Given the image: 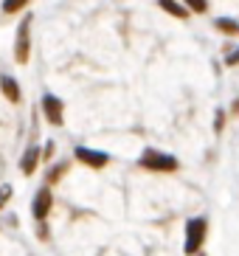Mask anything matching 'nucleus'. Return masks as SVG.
Wrapping results in <instances>:
<instances>
[{"instance_id": "nucleus-1", "label": "nucleus", "mask_w": 239, "mask_h": 256, "mask_svg": "<svg viewBox=\"0 0 239 256\" xmlns=\"http://www.w3.org/2000/svg\"><path fill=\"white\" fill-rule=\"evenodd\" d=\"M206 234H208V220L206 217H192L186 222V254H197L206 245Z\"/></svg>"}, {"instance_id": "nucleus-2", "label": "nucleus", "mask_w": 239, "mask_h": 256, "mask_svg": "<svg viewBox=\"0 0 239 256\" xmlns=\"http://www.w3.org/2000/svg\"><path fill=\"white\" fill-rule=\"evenodd\" d=\"M141 166L150 169V172H174L178 169V158L169 155V152H158V150H146L141 155Z\"/></svg>"}, {"instance_id": "nucleus-3", "label": "nucleus", "mask_w": 239, "mask_h": 256, "mask_svg": "<svg viewBox=\"0 0 239 256\" xmlns=\"http://www.w3.org/2000/svg\"><path fill=\"white\" fill-rule=\"evenodd\" d=\"M31 20L34 17L26 14L20 20V26H17V40H14V60L20 62V65H26L28 62V54H31Z\"/></svg>"}, {"instance_id": "nucleus-4", "label": "nucleus", "mask_w": 239, "mask_h": 256, "mask_svg": "<svg viewBox=\"0 0 239 256\" xmlns=\"http://www.w3.org/2000/svg\"><path fill=\"white\" fill-rule=\"evenodd\" d=\"M76 160H82L84 166H90V169H104L107 164H110V155L102 150H90V146H76L74 150Z\"/></svg>"}, {"instance_id": "nucleus-5", "label": "nucleus", "mask_w": 239, "mask_h": 256, "mask_svg": "<svg viewBox=\"0 0 239 256\" xmlns=\"http://www.w3.org/2000/svg\"><path fill=\"white\" fill-rule=\"evenodd\" d=\"M51 208H54V194H51L48 186H42L37 194H34V200H31V214H34V220L42 222V220L51 214Z\"/></svg>"}, {"instance_id": "nucleus-6", "label": "nucleus", "mask_w": 239, "mask_h": 256, "mask_svg": "<svg viewBox=\"0 0 239 256\" xmlns=\"http://www.w3.org/2000/svg\"><path fill=\"white\" fill-rule=\"evenodd\" d=\"M40 107H42V116H45L48 124H62V113H65V107H62L60 96H54V93H42Z\"/></svg>"}, {"instance_id": "nucleus-7", "label": "nucleus", "mask_w": 239, "mask_h": 256, "mask_svg": "<svg viewBox=\"0 0 239 256\" xmlns=\"http://www.w3.org/2000/svg\"><path fill=\"white\" fill-rule=\"evenodd\" d=\"M40 158H42V150H40V144H31L28 150L22 152V158H20V169H22V174H34V172H37Z\"/></svg>"}, {"instance_id": "nucleus-8", "label": "nucleus", "mask_w": 239, "mask_h": 256, "mask_svg": "<svg viewBox=\"0 0 239 256\" xmlns=\"http://www.w3.org/2000/svg\"><path fill=\"white\" fill-rule=\"evenodd\" d=\"M0 90H3V96H6L8 102H20V96H22L17 79L14 76H8V74H0Z\"/></svg>"}, {"instance_id": "nucleus-9", "label": "nucleus", "mask_w": 239, "mask_h": 256, "mask_svg": "<svg viewBox=\"0 0 239 256\" xmlns=\"http://www.w3.org/2000/svg\"><path fill=\"white\" fill-rule=\"evenodd\" d=\"M158 6L164 8L166 14H172V17H180V20H186L188 17V12L183 6H178V3H174V0H158Z\"/></svg>"}, {"instance_id": "nucleus-10", "label": "nucleus", "mask_w": 239, "mask_h": 256, "mask_svg": "<svg viewBox=\"0 0 239 256\" xmlns=\"http://www.w3.org/2000/svg\"><path fill=\"white\" fill-rule=\"evenodd\" d=\"M214 26H217L222 34H236V31H239V26L234 23V20H228V17H217V20H214Z\"/></svg>"}, {"instance_id": "nucleus-11", "label": "nucleus", "mask_w": 239, "mask_h": 256, "mask_svg": "<svg viewBox=\"0 0 239 256\" xmlns=\"http://www.w3.org/2000/svg\"><path fill=\"white\" fill-rule=\"evenodd\" d=\"M31 0H3V12L6 14H14V12H20V8H26Z\"/></svg>"}, {"instance_id": "nucleus-12", "label": "nucleus", "mask_w": 239, "mask_h": 256, "mask_svg": "<svg viewBox=\"0 0 239 256\" xmlns=\"http://www.w3.org/2000/svg\"><path fill=\"white\" fill-rule=\"evenodd\" d=\"M192 12H197V14H202V12H208V0H183Z\"/></svg>"}, {"instance_id": "nucleus-13", "label": "nucleus", "mask_w": 239, "mask_h": 256, "mask_svg": "<svg viewBox=\"0 0 239 256\" xmlns=\"http://www.w3.org/2000/svg\"><path fill=\"white\" fill-rule=\"evenodd\" d=\"M225 65H228V68L239 65V48H234V54H231V56H225Z\"/></svg>"}, {"instance_id": "nucleus-14", "label": "nucleus", "mask_w": 239, "mask_h": 256, "mask_svg": "<svg viewBox=\"0 0 239 256\" xmlns=\"http://www.w3.org/2000/svg\"><path fill=\"white\" fill-rule=\"evenodd\" d=\"M222 118H225V113H222V110H220V113H217V132H220V130H222Z\"/></svg>"}, {"instance_id": "nucleus-15", "label": "nucleus", "mask_w": 239, "mask_h": 256, "mask_svg": "<svg viewBox=\"0 0 239 256\" xmlns=\"http://www.w3.org/2000/svg\"><path fill=\"white\" fill-rule=\"evenodd\" d=\"M6 197H8V186L3 188V192H0V206H3V200H6Z\"/></svg>"}]
</instances>
